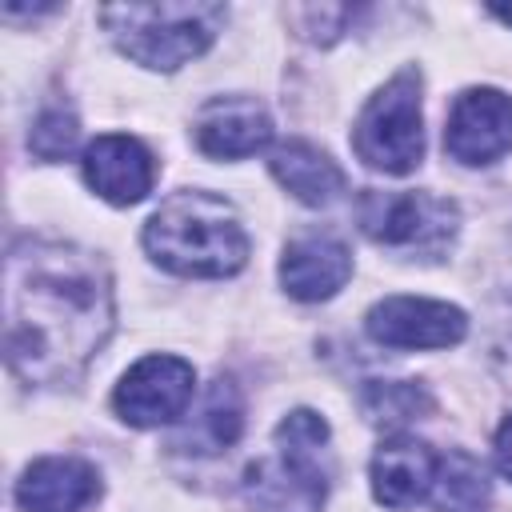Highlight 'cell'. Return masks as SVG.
Listing matches in <instances>:
<instances>
[{"mask_svg":"<svg viewBox=\"0 0 512 512\" xmlns=\"http://www.w3.org/2000/svg\"><path fill=\"white\" fill-rule=\"evenodd\" d=\"M108 268L60 240H20L4 268V352L28 384H76L112 332Z\"/></svg>","mask_w":512,"mask_h":512,"instance_id":"cell-1","label":"cell"},{"mask_svg":"<svg viewBox=\"0 0 512 512\" xmlns=\"http://www.w3.org/2000/svg\"><path fill=\"white\" fill-rule=\"evenodd\" d=\"M144 248L176 276H232L248 260V232L228 200L176 192L144 224Z\"/></svg>","mask_w":512,"mask_h":512,"instance_id":"cell-2","label":"cell"},{"mask_svg":"<svg viewBox=\"0 0 512 512\" xmlns=\"http://www.w3.org/2000/svg\"><path fill=\"white\" fill-rule=\"evenodd\" d=\"M328 424L296 408L276 424V452L244 476V496L256 512H316L328 496Z\"/></svg>","mask_w":512,"mask_h":512,"instance_id":"cell-3","label":"cell"},{"mask_svg":"<svg viewBox=\"0 0 512 512\" xmlns=\"http://www.w3.org/2000/svg\"><path fill=\"white\" fill-rule=\"evenodd\" d=\"M100 24L116 40V48L144 64L172 72L196 60L220 32V4H108L100 8Z\"/></svg>","mask_w":512,"mask_h":512,"instance_id":"cell-4","label":"cell"},{"mask_svg":"<svg viewBox=\"0 0 512 512\" xmlns=\"http://www.w3.org/2000/svg\"><path fill=\"white\" fill-rule=\"evenodd\" d=\"M356 156L388 176H404L424 156V124H420V76L412 68L396 72L360 112L352 128Z\"/></svg>","mask_w":512,"mask_h":512,"instance_id":"cell-5","label":"cell"},{"mask_svg":"<svg viewBox=\"0 0 512 512\" xmlns=\"http://www.w3.org/2000/svg\"><path fill=\"white\" fill-rule=\"evenodd\" d=\"M360 228L388 248H436L456 228V208L428 192H380L368 188L356 204Z\"/></svg>","mask_w":512,"mask_h":512,"instance_id":"cell-6","label":"cell"},{"mask_svg":"<svg viewBox=\"0 0 512 512\" xmlns=\"http://www.w3.org/2000/svg\"><path fill=\"white\" fill-rule=\"evenodd\" d=\"M192 384H196V372L188 360L144 356L120 376L112 404L128 424L156 428V424H172L176 416H184V408L192 404Z\"/></svg>","mask_w":512,"mask_h":512,"instance_id":"cell-7","label":"cell"},{"mask_svg":"<svg viewBox=\"0 0 512 512\" xmlns=\"http://www.w3.org/2000/svg\"><path fill=\"white\" fill-rule=\"evenodd\" d=\"M364 328L384 348H448V344L464 340L468 316L444 300L388 296V300L372 304Z\"/></svg>","mask_w":512,"mask_h":512,"instance_id":"cell-8","label":"cell"},{"mask_svg":"<svg viewBox=\"0 0 512 512\" xmlns=\"http://www.w3.org/2000/svg\"><path fill=\"white\" fill-rule=\"evenodd\" d=\"M444 148L460 164H492L512 148V96L500 88H468L456 96Z\"/></svg>","mask_w":512,"mask_h":512,"instance_id":"cell-9","label":"cell"},{"mask_svg":"<svg viewBox=\"0 0 512 512\" xmlns=\"http://www.w3.org/2000/svg\"><path fill=\"white\" fill-rule=\"evenodd\" d=\"M84 180L96 196H104L108 204H136L152 192L156 180V164L148 156V148L136 136H96L84 148Z\"/></svg>","mask_w":512,"mask_h":512,"instance_id":"cell-10","label":"cell"},{"mask_svg":"<svg viewBox=\"0 0 512 512\" xmlns=\"http://www.w3.org/2000/svg\"><path fill=\"white\" fill-rule=\"evenodd\" d=\"M272 140V116L252 96H220L208 100L196 116V144L204 156L240 160L260 152Z\"/></svg>","mask_w":512,"mask_h":512,"instance_id":"cell-11","label":"cell"},{"mask_svg":"<svg viewBox=\"0 0 512 512\" xmlns=\"http://www.w3.org/2000/svg\"><path fill=\"white\" fill-rule=\"evenodd\" d=\"M100 496V476L88 460L44 456L16 480V504L24 512H84Z\"/></svg>","mask_w":512,"mask_h":512,"instance_id":"cell-12","label":"cell"},{"mask_svg":"<svg viewBox=\"0 0 512 512\" xmlns=\"http://www.w3.org/2000/svg\"><path fill=\"white\" fill-rule=\"evenodd\" d=\"M352 276V256L336 236H300L280 256V284L296 300H328Z\"/></svg>","mask_w":512,"mask_h":512,"instance_id":"cell-13","label":"cell"},{"mask_svg":"<svg viewBox=\"0 0 512 512\" xmlns=\"http://www.w3.org/2000/svg\"><path fill=\"white\" fill-rule=\"evenodd\" d=\"M436 476V452L416 436H392L372 456V492L388 508H412L428 500Z\"/></svg>","mask_w":512,"mask_h":512,"instance_id":"cell-14","label":"cell"},{"mask_svg":"<svg viewBox=\"0 0 512 512\" xmlns=\"http://www.w3.org/2000/svg\"><path fill=\"white\" fill-rule=\"evenodd\" d=\"M268 168L280 180V188H288L296 200L312 208H324L344 192V172L336 168V160H328V152H320L308 140H284L268 156Z\"/></svg>","mask_w":512,"mask_h":512,"instance_id":"cell-15","label":"cell"},{"mask_svg":"<svg viewBox=\"0 0 512 512\" xmlns=\"http://www.w3.org/2000/svg\"><path fill=\"white\" fill-rule=\"evenodd\" d=\"M244 428V400L236 392L232 380H212L200 408L188 416V424L180 428L176 436V448L180 452H192V456H212V452H224L236 444Z\"/></svg>","mask_w":512,"mask_h":512,"instance_id":"cell-16","label":"cell"},{"mask_svg":"<svg viewBox=\"0 0 512 512\" xmlns=\"http://www.w3.org/2000/svg\"><path fill=\"white\" fill-rule=\"evenodd\" d=\"M428 500L436 512H484L488 508L484 464L464 448H448L444 456H436V476H432Z\"/></svg>","mask_w":512,"mask_h":512,"instance_id":"cell-17","label":"cell"},{"mask_svg":"<svg viewBox=\"0 0 512 512\" xmlns=\"http://www.w3.org/2000/svg\"><path fill=\"white\" fill-rule=\"evenodd\" d=\"M432 400L412 380H376L364 388V412L372 424H404L416 412H428Z\"/></svg>","mask_w":512,"mask_h":512,"instance_id":"cell-18","label":"cell"},{"mask_svg":"<svg viewBox=\"0 0 512 512\" xmlns=\"http://www.w3.org/2000/svg\"><path fill=\"white\" fill-rule=\"evenodd\" d=\"M76 136H80L76 116H72V112H64V108H52V112H44V116L36 120V128H32V136H28V144H32V152H36V156H44V160H60L64 152H72Z\"/></svg>","mask_w":512,"mask_h":512,"instance_id":"cell-19","label":"cell"},{"mask_svg":"<svg viewBox=\"0 0 512 512\" xmlns=\"http://www.w3.org/2000/svg\"><path fill=\"white\" fill-rule=\"evenodd\" d=\"M496 468L512 480V416L500 424V432H496Z\"/></svg>","mask_w":512,"mask_h":512,"instance_id":"cell-20","label":"cell"},{"mask_svg":"<svg viewBox=\"0 0 512 512\" xmlns=\"http://www.w3.org/2000/svg\"><path fill=\"white\" fill-rule=\"evenodd\" d=\"M488 12H492L496 20H504V24H512V8H508V4H496V8H488Z\"/></svg>","mask_w":512,"mask_h":512,"instance_id":"cell-21","label":"cell"}]
</instances>
